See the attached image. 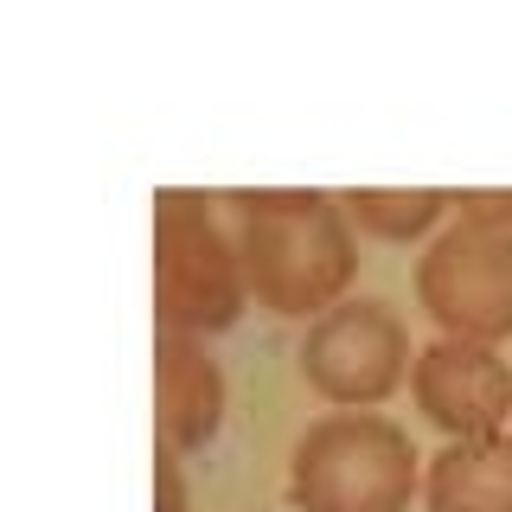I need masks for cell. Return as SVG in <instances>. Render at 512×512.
<instances>
[{"label": "cell", "mask_w": 512, "mask_h": 512, "mask_svg": "<svg viewBox=\"0 0 512 512\" xmlns=\"http://www.w3.org/2000/svg\"><path fill=\"white\" fill-rule=\"evenodd\" d=\"M154 512H186V468L180 448H167L154 436Z\"/></svg>", "instance_id": "obj_10"}, {"label": "cell", "mask_w": 512, "mask_h": 512, "mask_svg": "<svg viewBox=\"0 0 512 512\" xmlns=\"http://www.w3.org/2000/svg\"><path fill=\"white\" fill-rule=\"evenodd\" d=\"M410 333L384 301H340L308 320L301 340V378L333 410H378L410 378Z\"/></svg>", "instance_id": "obj_5"}, {"label": "cell", "mask_w": 512, "mask_h": 512, "mask_svg": "<svg viewBox=\"0 0 512 512\" xmlns=\"http://www.w3.org/2000/svg\"><path fill=\"white\" fill-rule=\"evenodd\" d=\"M410 397L448 442L500 436L512 416V365L500 359V346L429 340L410 365Z\"/></svg>", "instance_id": "obj_6"}, {"label": "cell", "mask_w": 512, "mask_h": 512, "mask_svg": "<svg viewBox=\"0 0 512 512\" xmlns=\"http://www.w3.org/2000/svg\"><path fill=\"white\" fill-rule=\"evenodd\" d=\"M224 423V372L192 333H154V436L167 448H205Z\"/></svg>", "instance_id": "obj_7"}, {"label": "cell", "mask_w": 512, "mask_h": 512, "mask_svg": "<svg viewBox=\"0 0 512 512\" xmlns=\"http://www.w3.org/2000/svg\"><path fill=\"white\" fill-rule=\"evenodd\" d=\"M250 301L237 224L218 218V199L186 186L154 192V320L160 333H224Z\"/></svg>", "instance_id": "obj_2"}, {"label": "cell", "mask_w": 512, "mask_h": 512, "mask_svg": "<svg viewBox=\"0 0 512 512\" xmlns=\"http://www.w3.org/2000/svg\"><path fill=\"white\" fill-rule=\"evenodd\" d=\"M461 224H487V231H512V192H455Z\"/></svg>", "instance_id": "obj_11"}, {"label": "cell", "mask_w": 512, "mask_h": 512, "mask_svg": "<svg viewBox=\"0 0 512 512\" xmlns=\"http://www.w3.org/2000/svg\"><path fill=\"white\" fill-rule=\"evenodd\" d=\"M416 487V448L378 410L320 416L288 455V500L301 512H410Z\"/></svg>", "instance_id": "obj_3"}, {"label": "cell", "mask_w": 512, "mask_h": 512, "mask_svg": "<svg viewBox=\"0 0 512 512\" xmlns=\"http://www.w3.org/2000/svg\"><path fill=\"white\" fill-rule=\"evenodd\" d=\"M352 231L365 237H384V244H410V237L436 231V218L455 205V192H436V186H352L340 192Z\"/></svg>", "instance_id": "obj_9"}, {"label": "cell", "mask_w": 512, "mask_h": 512, "mask_svg": "<svg viewBox=\"0 0 512 512\" xmlns=\"http://www.w3.org/2000/svg\"><path fill=\"white\" fill-rule=\"evenodd\" d=\"M429 512H512V436L448 442L423 468Z\"/></svg>", "instance_id": "obj_8"}, {"label": "cell", "mask_w": 512, "mask_h": 512, "mask_svg": "<svg viewBox=\"0 0 512 512\" xmlns=\"http://www.w3.org/2000/svg\"><path fill=\"white\" fill-rule=\"evenodd\" d=\"M237 256L250 301L288 320H320L340 308L359 276V237L333 192H231Z\"/></svg>", "instance_id": "obj_1"}, {"label": "cell", "mask_w": 512, "mask_h": 512, "mask_svg": "<svg viewBox=\"0 0 512 512\" xmlns=\"http://www.w3.org/2000/svg\"><path fill=\"white\" fill-rule=\"evenodd\" d=\"M416 301L442 327V340H512V231L455 218L416 256Z\"/></svg>", "instance_id": "obj_4"}]
</instances>
